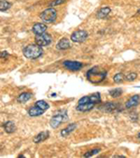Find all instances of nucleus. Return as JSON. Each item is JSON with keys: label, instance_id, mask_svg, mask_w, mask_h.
<instances>
[{"label": "nucleus", "instance_id": "14", "mask_svg": "<svg viewBox=\"0 0 140 158\" xmlns=\"http://www.w3.org/2000/svg\"><path fill=\"white\" fill-rule=\"evenodd\" d=\"M110 11H111L110 8H109V7H103V8H101L97 11L96 18L97 19H106L108 17V15L110 13Z\"/></svg>", "mask_w": 140, "mask_h": 158}, {"label": "nucleus", "instance_id": "16", "mask_svg": "<svg viewBox=\"0 0 140 158\" xmlns=\"http://www.w3.org/2000/svg\"><path fill=\"white\" fill-rule=\"evenodd\" d=\"M117 109H118V104L112 103V102L106 103V104H104L102 107H100V110L106 111V112H112V111L116 110Z\"/></svg>", "mask_w": 140, "mask_h": 158}, {"label": "nucleus", "instance_id": "27", "mask_svg": "<svg viewBox=\"0 0 140 158\" xmlns=\"http://www.w3.org/2000/svg\"><path fill=\"white\" fill-rule=\"evenodd\" d=\"M113 157H121V158H123V157H125V156H123V155H114Z\"/></svg>", "mask_w": 140, "mask_h": 158}, {"label": "nucleus", "instance_id": "7", "mask_svg": "<svg viewBox=\"0 0 140 158\" xmlns=\"http://www.w3.org/2000/svg\"><path fill=\"white\" fill-rule=\"evenodd\" d=\"M63 66L71 71H79L83 68V64L79 61H71V60H65L63 62Z\"/></svg>", "mask_w": 140, "mask_h": 158}, {"label": "nucleus", "instance_id": "18", "mask_svg": "<svg viewBox=\"0 0 140 158\" xmlns=\"http://www.w3.org/2000/svg\"><path fill=\"white\" fill-rule=\"evenodd\" d=\"M3 127H4L5 131H6L7 133H9V134L13 133V132L16 130V125H15V123H14L13 122H11V121H8V122L4 123Z\"/></svg>", "mask_w": 140, "mask_h": 158}, {"label": "nucleus", "instance_id": "4", "mask_svg": "<svg viewBox=\"0 0 140 158\" xmlns=\"http://www.w3.org/2000/svg\"><path fill=\"white\" fill-rule=\"evenodd\" d=\"M68 119V116H67V112L65 110H58L51 119L50 121V125L51 126L52 128H58L59 126L64 123L65 122L66 120Z\"/></svg>", "mask_w": 140, "mask_h": 158}, {"label": "nucleus", "instance_id": "9", "mask_svg": "<svg viewBox=\"0 0 140 158\" xmlns=\"http://www.w3.org/2000/svg\"><path fill=\"white\" fill-rule=\"evenodd\" d=\"M48 29V26L45 25L44 23H37L33 25V28H32V31L35 35H41L43 33H45Z\"/></svg>", "mask_w": 140, "mask_h": 158}, {"label": "nucleus", "instance_id": "19", "mask_svg": "<svg viewBox=\"0 0 140 158\" xmlns=\"http://www.w3.org/2000/svg\"><path fill=\"white\" fill-rule=\"evenodd\" d=\"M122 94V90L121 88H115L109 91V96L113 98H118Z\"/></svg>", "mask_w": 140, "mask_h": 158}, {"label": "nucleus", "instance_id": "17", "mask_svg": "<svg viewBox=\"0 0 140 158\" xmlns=\"http://www.w3.org/2000/svg\"><path fill=\"white\" fill-rule=\"evenodd\" d=\"M32 98V94L29 92H23L22 94H19V97L17 98V101L19 103H26L30 98Z\"/></svg>", "mask_w": 140, "mask_h": 158}, {"label": "nucleus", "instance_id": "15", "mask_svg": "<svg viewBox=\"0 0 140 158\" xmlns=\"http://www.w3.org/2000/svg\"><path fill=\"white\" fill-rule=\"evenodd\" d=\"M76 128H77V123H71V124H68L65 128H64V129L61 131L60 134H61V136H62L63 138H65V137H67L71 132H73Z\"/></svg>", "mask_w": 140, "mask_h": 158}, {"label": "nucleus", "instance_id": "12", "mask_svg": "<svg viewBox=\"0 0 140 158\" xmlns=\"http://www.w3.org/2000/svg\"><path fill=\"white\" fill-rule=\"evenodd\" d=\"M140 102V97L138 94H134L133 96L129 100H127V102L125 103V108L126 109H131L134 107H136Z\"/></svg>", "mask_w": 140, "mask_h": 158}, {"label": "nucleus", "instance_id": "28", "mask_svg": "<svg viewBox=\"0 0 140 158\" xmlns=\"http://www.w3.org/2000/svg\"><path fill=\"white\" fill-rule=\"evenodd\" d=\"M137 138H138V139H140V133H138V135H137Z\"/></svg>", "mask_w": 140, "mask_h": 158}, {"label": "nucleus", "instance_id": "13", "mask_svg": "<svg viewBox=\"0 0 140 158\" xmlns=\"http://www.w3.org/2000/svg\"><path fill=\"white\" fill-rule=\"evenodd\" d=\"M50 137V132L49 131H42L40 133H39L36 137L34 138V142L35 143H40L43 142L44 140H46L48 138Z\"/></svg>", "mask_w": 140, "mask_h": 158}, {"label": "nucleus", "instance_id": "21", "mask_svg": "<svg viewBox=\"0 0 140 158\" xmlns=\"http://www.w3.org/2000/svg\"><path fill=\"white\" fill-rule=\"evenodd\" d=\"M124 80H125V76H124L122 73H117V74L114 75V77H113V81H114L116 83H121V82H122Z\"/></svg>", "mask_w": 140, "mask_h": 158}, {"label": "nucleus", "instance_id": "20", "mask_svg": "<svg viewBox=\"0 0 140 158\" xmlns=\"http://www.w3.org/2000/svg\"><path fill=\"white\" fill-rule=\"evenodd\" d=\"M11 7V3L8 2L7 0H1L0 1V10L1 11H6Z\"/></svg>", "mask_w": 140, "mask_h": 158}, {"label": "nucleus", "instance_id": "24", "mask_svg": "<svg viewBox=\"0 0 140 158\" xmlns=\"http://www.w3.org/2000/svg\"><path fill=\"white\" fill-rule=\"evenodd\" d=\"M65 2V0H52V1L49 2V7H55V6H59V5H62Z\"/></svg>", "mask_w": 140, "mask_h": 158}, {"label": "nucleus", "instance_id": "1", "mask_svg": "<svg viewBox=\"0 0 140 158\" xmlns=\"http://www.w3.org/2000/svg\"><path fill=\"white\" fill-rule=\"evenodd\" d=\"M101 103V96L98 92L86 97H82L77 105V110L80 112H86L92 110L97 104Z\"/></svg>", "mask_w": 140, "mask_h": 158}, {"label": "nucleus", "instance_id": "25", "mask_svg": "<svg viewBox=\"0 0 140 158\" xmlns=\"http://www.w3.org/2000/svg\"><path fill=\"white\" fill-rule=\"evenodd\" d=\"M136 78H137V75H136V73H134V72L129 73L128 75L125 76V80L128 81H134Z\"/></svg>", "mask_w": 140, "mask_h": 158}, {"label": "nucleus", "instance_id": "8", "mask_svg": "<svg viewBox=\"0 0 140 158\" xmlns=\"http://www.w3.org/2000/svg\"><path fill=\"white\" fill-rule=\"evenodd\" d=\"M36 43L41 47H44V46H48L50 45L51 42H52V38L50 34L48 33H43L41 35H37L36 36Z\"/></svg>", "mask_w": 140, "mask_h": 158}, {"label": "nucleus", "instance_id": "10", "mask_svg": "<svg viewBox=\"0 0 140 158\" xmlns=\"http://www.w3.org/2000/svg\"><path fill=\"white\" fill-rule=\"evenodd\" d=\"M45 112L44 110H42L41 108H39L38 105L35 104L34 106H32L29 110H28V115L31 117H38L42 115Z\"/></svg>", "mask_w": 140, "mask_h": 158}, {"label": "nucleus", "instance_id": "11", "mask_svg": "<svg viewBox=\"0 0 140 158\" xmlns=\"http://www.w3.org/2000/svg\"><path fill=\"white\" fill-rule=\"evenodd\" d=\"M71 47V44H70V41L66 39V38H63L61 39L57 45H56V49L60 50V51H64V50H68Z\"/></svg>", "mask_w": 140, "mask_h": 158}, {"label": "nucleus", "instance_id": "26", "mask_svg": "<svg viewBox=\"0 0 140 158\" xmlns=\"http://www.w3.org/2000/svg\"><path fill=\"white\" fill-rule=\"evenodd\" d=\"M8 55H9V53H8L7 52H1V57H2V58H3V57H7Z\"/></svg>", "mask_w": 140, "mask_h": 158}, {"label": "nucleus", "instance_id": "6", "mask_svg": "<svg viewBox=\"0 0 140 158\" xmlns=\"http://www.w3.org/2000/svg\"><path fill=\"white\" fill-rule=\"evenodd\" d=\"M88 32L85 30H77L74 31L71 35V40L75 43H82L88 39Z\"/></svg>", "mask_w": 140, "mask_h": 158}, {"label": "nucleus", "instance_id": "5", "mask_svg": "<svg viewBox=\"0 0 140 158\" xmlns=\"http://www.w3.org/2000/svg\"><path fill=\"white\" fill-rule=\"evenodd\" d=\"M57 18V11L50 7L49 9H46L44 11H42L40 13V19L45 22V23H53Z\"/></svg>", "mask_w": 140, "mask_h": 158}, {"label": "nucleus", "instance_id": "3", "mask_svg": "<svg viewBox=\"0 0 140 158\" xmlns=\"http://www.w3.org/2000/svg\"><path fill=\"white\" fill-rule=\"evenodd\" d=\"M23 55L27 59H38L43 54V50L41 46L36 44H30L24 47L23 51Z\"/></svg>", "mask_w": 140, "mask_h": 158}, {"label": "nucleus", "instance_id": "23", "mask_svg": "<svg viewBox=\"0 0 140 158\" xmlns=\"http://www.w3.org/2000/svg\"><path fill=\"white\" fill-rule=\"evenodd\" d=\"M100 152H101L100 149H93V150H91V151L87 152L86 153H84V154H83V157H91V156H93V155L97 154V153Z\"/></svg>", "mask_w": 140, "mask_h": 158}, {"label": "nucleus", "instance_id": "2", "mask_svg": "<svg viewBox=\"0 0 140 158\" xmlns=\"http://www.w3.org/2000/svg\"><path fill=\"white\" fill-rule=\"evenodd\" d=\"M107 75H108V71L99 67H93L86 72L87 80L93 84L101 83L107 78Z\"/></svg>", "mask_w": 140, "mask_h": 158}, {"label": "nucleus", "instance_id": "22", "mask_svg": "<svg viewBox=\"0 0 140 158\" xmlns=\"http://www.w3.org/2000/svg\"><path fill=\"white\" fill-rule=\"evenodd\" d=\"M36 105H38L39 108H41V109L44 110L45 111L50 108L49 104H48L46 101H44V100H39V101H37V102H36Z\"/></svg>", "mask_w": 140, "mask_h": 158}]
</instances>
